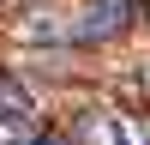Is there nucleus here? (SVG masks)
Masks as SVG:
<instances>
[{
    "label": "nucleus",
    "instance_id": "nucleus-1",
    "mask_svg": "<svg viewBox=\"0 0 150 145\" xmlns=\"http://www.w3.org/2000/svg\"><path fill=\"white\" fill-rule=\"evenodd\" d=\"M132 12H138V0H90L78 18V36H114V30H126Z\"/></svg>",
    "mask_w": 150,
    "mask_h": 145
},
{
    "label": "nucleus",
    "instance_id": "nucleus-2",
    "mask_svg": "<svg viewBox=\"0 0 150 145\" xmlns=\"http://www.w3.org/2000/svg\"><path fill=\"white\" fill-rule=\"evenodd\" d=\"M78 145H132V127L120 115H84L78 121Z\"/></svg>",
    "mask_w": 150,
    "mask_h": 145
},
{
    "label": "nucleus",
    "instance_id": "nucleus-3",
    "mask_svg": "<svg viewBox=\"0 0 150 145\" xmlns=\"http://www.w3.org/2000/svg\"><path fill=\"white\" fill-rule=\"evenodd\" d=\"M30 145H66V139H30Z\"/></svg>",
    "mask_w": 150,
    "mask_h": 145
}]
</instances>
